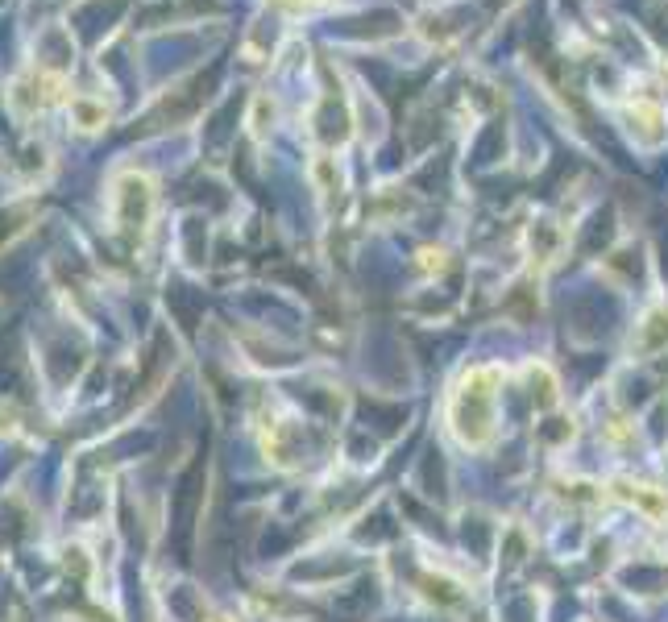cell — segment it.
<instances>
[{"mask_svg":"<svg viewBox=\"0 0 668 622\" xmlns=\"http://www.w3.org/2000/svg\"><path fill=\"white\" fill-rule=\"evenodd\" d=\"M312 175H316V183H320L324 191H337V183H341L337 166H332V158H328V154H320V158L312 162Z\"/></svg>","mask_w":668,"mask_h":622,"instance_id":"obj_5","label":"cell"},{"mask_svg":"<svg viewBox=\"0 0 668 622\" xmlns=\"http://www.w3.org/2000/svg\"><path fill=\"white\" fill-rule=\"evenodd\" d=\"M610 494L619 502L635 506L639 515L648 519H668V498L656 490V486H644V482H631V477H619V482H610Z\"/></svg>","mask_w":668,"mask_h":622,"instance_id":"obj_3","label":"cell"},{"mask_svg":"<svg viewBox=\"0 0 668 622\" xmlns=\"http://www.w3.org/2000/svg\"><path fill=\"white\" fill-rule=\"evenodd\" d=\"M631 357H660L668 353V303H652L644 307V316L635 320L631 332Z\"/></svg>","mask_w":668,"mask_h":622,"instance_id":"obj_2","label":"cell"},{"mask_svg":"<svg viewBox=\"0 0 668 622\" xmlns=\"http://www.w3.org/2000/svg\"><path fill=\"white\" fill-rule=\"evenodd\" d=\"M627 121H631V137L639 146H660L668 137V121H664V108L652 104V100H635L627 108Z\"/></svg>","mask_w":668,"mask_h":622,"instance_id":"obj_4","label":"cell"},{"mask_svg":"<svg viewBox=\"0 0 668 622\" xmlns=\"http://www.w3.org/2000/svg\"><path fill=\"white\" fill-rule=\"evenodd\" d=\"M503 365H469L449 394V428L461 448H490L498 436V390H503Z\"/></svg>","mask_w":668,"mask_h":622,"instance_id":"obj_1","label":"cell"}]
</instances>
